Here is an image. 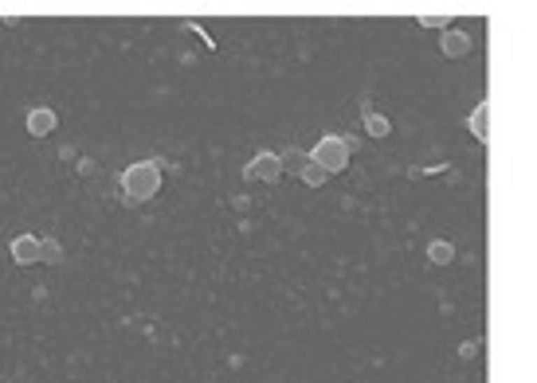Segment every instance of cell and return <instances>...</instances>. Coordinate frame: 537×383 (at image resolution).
Segmentation results:
<instances>
[{"label":"cell","mask_w":537,"mask_h":383,"mask_svg":"<svg viewBox=\"0 0 537 383\" xmlns=\"http://www.w3.org/2000/svg\"><path fill=\"white\" fill-rule=\"evenodd\" d=\"M428 258H431L436 266H448L451 258H455V246H451L448 239H436V243L428 246Z\"/></svg>","instance_id":"obj_11"},{"label":"cell","mask_w":537,"mask_h":383,"mask_svg":"<svg viewBox=\"0 0 537 383\" xmlns=\"http://www.w3.org/2000/svg\"><path fill=\"white\" fill-rule=\"evenodd\" d=\"M40 262L43 266H59L63 262V243L59 239H40Z\"/></svg>","instance_id":"obj_10"},{"label":"cell","mask_w":537,"mask_h":383,"mask_svg":"<svg viewBox=\"0 0 537 383\" xmlns=\"http://www.w3.org/2000/svg\"><path fill=\"white\" fill-rule=\"evenodd\" d=\"M8 255L16 266H36L40 262V239L31 235V231H24V235H16L8 243Z\"/></svg>","instance_id":"obj_4"},{"label":"cell","mask_w":537,"mask_h":383,"mask_svg":"<svg viewBox=\"0 0 537 383\" xmlns=\"http://www.w3.org/2000/svg\"><path fill=\"white\" fill-rule=\"evenodd\" d=\"M302 180H306L310 188H322V184L329 180V172H326L322 165H314V160H310V165H306V172H302Z\"/></svg>","instance_id":"obj_12"},{"label":"cell","mask_w":537,"mask_h":383,"mask_svg":"<svg viewBox=\"0 0 537 383\" xmlns=\"http://www.w3.org/2000/svg\"><path fill=\"white\" fill-rule=\"evenodd\" d=\"M79 172H83V177H90V172H94V160H87V157H79Z\"/></svg>","instance_id":"obj_16"},{"label":"cell","mask_w":537,"mask_h":383,"mask_svg":"<svg viewBox=\"0 0 537 383\" xmlns=\"http://www.w3.org/2000/svg\"><path fill=\"white\" fill-rule=\"evenodd\" d=\"M24 126H28L31 137H48V133H55L59 118H55V110H51V106H31L28 118H24Z\"/></svg>","instance_id":"obj_5"},{"label":"cell","mask_w":537,"mask_h":383,"mask_svg":"<svg viewBox=\"0 0 537 383\" xmlns=\"http://www.w3.org/2000/svg\"><path fill=\"white\" fill-rule=\"evenodd\" d=\"M361 114H365V129L373 133V137H388V133H392L388 118H385V114H377V110L368 106V98H365V106H361Z\"/></svg>","instance_id":"obj_8"},{"label":"cell","mask_w":537,"mask_h":383,"mask_svg":"<svg viewBox=\"0 0 537 383\" xmlns=\"http://www.w3.org/2000/svg\"><path fill=\"white\" fill-rule=\"evenodd\" d=\"M279 177H282V153H271V149L255 153V157L243 165V180H263V184H275Z\"/></svg>","instance_id":"obj_3"},{"label":"cell","mask_w":537,"mask_h":383,"mask_svg":"<svg viewBox=\"0 0 537 383\" xmlns=\"http://www.w3.org/2000/svg\"><path fill=\"white\" fill-rule=\"evenodd\" d=\"M161 192V160H138L122 172V200L126 204H145Z\"/></svg>","instance_id":"obj_1"},{"label":"cell","mask_w":537,"mask_h":383,"mask_svg":"<svg viewBox=\"0 0 537 383\" xmlns=\"http://www.w3.org/2000/svg\"><path fill=\"white\" fill-rule=\"evenodd\" d=\"M306 165H310V153H302V149L290 145L287 153H282V172H294V177H302V172H306Z\"/></svg>","instance_id":"obj_9"},{"label":"cell","mask_w":537,"mask_h":383,"mask_svg":"<svg viewBox=\"0 0 537 383\" xmlns=\"http://www.w3.org/2000/svg\"><path fill=\"white\" fill-rule=\"evenodd\" d=\"M349 153H353L349 137H341V133H326L318 145L310 149V160H314V165H322L329 177H334V172H341V168L349 165Z\"/></svg>","instance_id":"obj_2"},{"label":"cell","mask_w":537,"mask_h":383,"mask_svg":"<svg viewBox=\"0 0 537 383\" xmlns=\"http://www.w3.org/2000/svg\"><path fill=\"white\" fill-rule=\"evenodd\" d=\"M459 356H463V360H475V356H478V344H463V348H459Z\"/></svg>","instance_id":"obj_14"},{"label":"cell","mask_w":537,"mask_h":383,"mask_svg":"<svg viewBox=\"0 0 537 383\" xmlns=\"http://www.w3.org/2000/svg\"><path fill=\"white\" fill-rule=\"evenodd\" d=\"M439 47H443V55L448 59H463V55H471V47H475V40H471L467 31L459 28H448L443 36H439Z\"/></svg>","instance_id":"obj_6"},{"label":"cell","mask_w":537,"mask_h":383,"mask_svg":"<svg viewBox=\"0 0 537 383\" xmlns=\"http://www.w3.org/2000/svg\"><path fill=\"white\" fill-rule=\"evenodd\" d=\"M75 157H79V153H75V145H63L59 149V160H75Z\"/></svg>","instance_id":"obj_15"},{"label":"cell","mask_w":537,"mask_h":383,"mask_svg":"<svg viewBox=\"0 0 537 383\" xmlns=\"http://www.w3.org/2000/svg\"><path fill=\"white\" fill-rule=\"evenodd\" d=\"M420 24H424V28H443L448 31V20H443V16H420Z\"/></svg>","instance_id":"obj_13"},{"label":"cell","mask_w":537,"mask_h":383,"mask_svg":"<svg viewBox=\"0 0 537 383\" xmlns=\"http://www.w3.org/2000/svg\"><path fill=\"white\" fill-rule=\"evenodd\" d=\"M467 126H471V133H475L478 145H487V141H490V102H478Z\"/></svg>","instance_id":"obj_7"}]
</instances>
